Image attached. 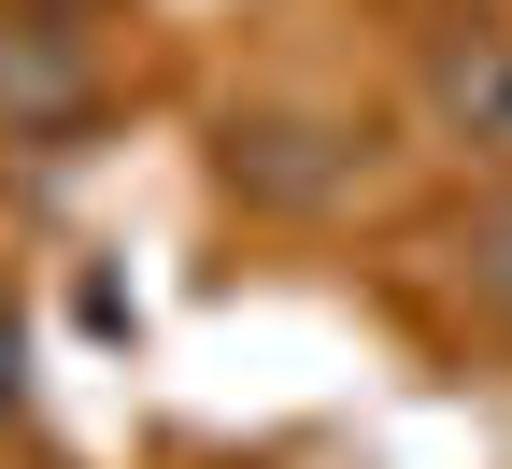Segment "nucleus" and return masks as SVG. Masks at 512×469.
I'll use <instances>...</instances> for the list:
<instances>
[{"instance_id":"1","label":"nucleus","mask_w":512,"mask_h":469,"mask_svg":"<svg viewBox=\"0 0 512 469\" xmlns=\"http://www.w3.org/2000/svg\"><path fill=\"white\" fill-rule=\"evenodd\" d=\"M413 114H427L441 157H470L484 185H512V29L498 15H456L413 57Z\"/></svg>"},{"instance_id":"2","label":"nucleus","mask_w":512,"mask_h":469,"mask_svg":"<svg viewBox=\"0 0 512 469\" xmlns=\"http://www.w3.org/2000/svg\"><path fill=\"white\" fill-rule=\"evenodd\" d=\"M356 128L342 114H299V100H271V114H228V185L256 199V214H328V199H356Z\"/></svg>"},{"instance_id":"3","label":"nucleus","mask_w":512,"mask_h":469,"mask_svg":"<svg viewBox=\"0 0 512 469\" xmlns=\"http://www.w3.org/2000/svg\"><path fill=\"white\" fill-rule=\"evenodd\" d=\"M86 114H100L86 15H0V128H15V143H72Z\"/></svg>"},{"instance_id":"4","label":"nucleus","mask_w":512,"mask_h":469,"mask_svg":"<svg viewBox=\"0 0 512 469\" xmlns=\"http://www.w3.org/2000/svg\"><path fill=\"white\" fill-rule=\"evenodd\" d=\"M441 256H456L470 327H498V342H512V185H470V214L441 228Z\"/></svg>"},{"instance_id":"5","label":"nucleus","mask_w":512,"mask_h":469,"mask_svg":"<svg viewBox=\"0 0 512 469\" xmlns=\"http://www.w3.org/2000/svg\"><path fill=\"white\" fill-rule=\"evenodd\" d=\"M15 370H29V356H15V327H0V413H15Z\"/></svg>"},{"instance_id":"6","label":"nucleus","mask_w":512,"mask_h":469,"mask_svg":"<svg viewBox=\"0 0 512 469\" xmlns=\"http://www.w3.org/2000/svg\"><path fill=\"white\" fill-rule=\"evenodd\" d=\"M43 15H86V0H43Z\"/></svg>"}]
</instances>
